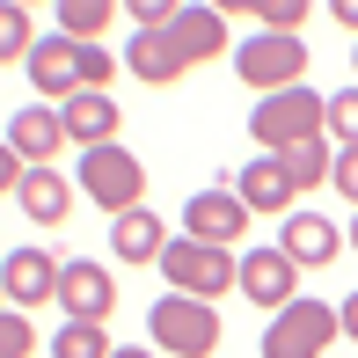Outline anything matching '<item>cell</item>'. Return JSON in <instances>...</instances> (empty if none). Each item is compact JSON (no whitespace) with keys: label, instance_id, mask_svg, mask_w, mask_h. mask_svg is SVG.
Segmentation results:
<instances>
[{"label":"cell","instance_id":"8fae6325","mask_svg":"<svg viewBox=\"0 0 358 358\" xmlns=\"http://www.w3.org/2000/svg\"><path fill=\"white\" fill-rule=\"evenodd\" d=\"M234 285L249 292L256 307H271V315H278V307L300 300V264H292L278 241H271V249H241V278H234Z\"/></svg>","mask_w":358,"mask_h":358},{"label":"cell","instance_id":"4316f807","mask_svg":"<svg viewBox=\"0 0 358 358\" xmlns=\"http://www.w3.org/2000/svg\"><path fill=\"white\" fill-rule=\"evenodd\" d=\"M22 154H15V146H8V132H0V190H22Z\"/></svg>","mask_w":358,"mask_h":358},{"label":"cell","instance_id":"ba28073f","mask_svg":"<svg viewBox=\"0 0 358 358\" xmlns=\"http://www.w3.org/2000/svg\"><path fill=\"white\" fill-rule=\"evenodd\" d=\"M249 205L234 198V183H220V190H190L183 198V234L190 241H213V249H234L241 234H249Z\"/></svg>","mask_w":358,"mask_h":358},{"label":"cell","instance_id":"f546056e","mask_svg":"<svg viewBox=\"0 0 358 358\" xmlns=\"http://www.w3.org/2000/svg\"><path fill=\"white\" fill-rule=\"evenodd\" d=\"M110 358H161V351H146V344H117Z\"/></svg>","mask_w":358,"mask_h":358},{"label":"cell","instance_id":"7c38bea8","mask_svg":"<svg viewBox=\"0 0 358 358\" xmlns=\"http://www.w3.org/2000/svg\"><path fill=\"white\" fill-rule=\"evenodd\" d=\"M8 146L22 154V169H52L59 146H66V124H59V110H52V103H22V110L8 117Z\"/></svg>","mask_w":358,"mask_h":358},{"label":"cell","instance_id":"e0dca14e","mask_svg":"<svg viewBox=\"0 0 358 358\" xmlns=\"http://www.w3.org/2000/svg\"><path fill=\"white\" fill-rule=\"evenodd\" d=\"M15 205H22L37 227H66V220H73V183H66L59 169H29L22 190H15Z\"/></svg>","mask_w":358,"mask_h":358},{"label":"cell","instance_id":"d6a6232c","mask_svg":"<svg viewBox=\"0 0 358 358\" xmlns=\"http://www.w3.org/2000/svg\"><path fill=\"white\" fill-rule=\"evenodd\" d=\"M351 66H358V52H351Z\"/></svg>","mask_w":358,"mask_h":358},{"label":"cell","instance_id":"9a60e30c","mask_svg":"<svg viewBox=\"0 0 358 358\" xmlns=\"http://www.w3.org/2000/svg\"><path fill=\"white\" fill-rule=\"evenodd\" d=\"M278 249H285L300 271H322V264H336V256H344V234H336V220H322V213H285Z\"/></svg>","mask_w":358,"mask_h":358},{"label":"cell","instance_id":"7402d4cb","mask_svg":"<svg viewBox=\"0 0 358 358\" xmlns=\"http://www.w3.org/2000/svg\"><path fill=\"white\" fill-rule=\"evenodd\" d=\"M29 52H37V22H29V8L0 0V66H22Z\"/></svg>","mask_w":358,"mask_h":358},{"label":"cell","instance_id":"8992f818","mask_svg":"<svg viewBox=\"0 0 358 358\" xmlns=\"http://www.w3.org/2000/svg\"><path fill=\"white\" fill-rule=\"evenodd\" d=\"M234 73L249 80L256 95L307 88V37H271V29H256V37L234 44Z\"/></svg>","mask_w":358,"mask_h":358},{"label":"cell","instance_id":"5b68a950","mask_svg":"<svg viewBox=\"0 0 358 358\" xmlns=\"http://www.w3.org/2000/svg\"><path fill=\"white\" fill-rule=\"evenodd\" d=\"M161 278H169V292H190V300H220V292L241 278V256H234V249H213V241L176 234L169 249H161Z\"/></svg>","mask_w":358,"mask_h":358},{"label":"cell","instance_id":"d6986e66","mask_svg":"<svg viewBox=\"0 0 358 358\" xmlns=\"http://www.w3.org/2000/svg\"><path fill=\"white\" fill-rule=\"evenodd\" d=\"M110 249H117V264H161V249H169V227H161V213H124L110 220Z\"/></svg>","mask_w":358,"mask_h":358},{"label":"cell","instance_id":"ffe728a7","mask_svg":"<svg viewBox=\"0 0 358 358\" xmlns=\"http://www.w3.org/2000/svg\"><path fill=\"white\" fill-rule=\"evenodd\" d=\"M110 15H124V8H110V0H59L52 22H59V37H73V44H103Z\"/></svg>","mask_w":358,"mask_h":358},{"label":"cell","instance_id":"2e32d148","mask_svg":"<svg viewBox=\"0 0 358 358\" xmlns=\"http://www.w3.org/2000/svg\"><path fill=\"white\" fill-rule=\"evenodd\" d=\"M234 198L249 205V213H278V220H285L300 190H292V176H285V161H278V154H256L249 169L234 176Z\"/></svg>","mask_w":358,"mask_h":358},{"label":"cell","instance_id":"277c9868","mask_svg":"<svg viewBox=\"0 0 358 358\" xmlns=\"http://www.w3.org/2000/svg\"><path fill=\"white\" fill-rule=\"evenodd\" d=\"M322 117H329V95L285 88V95H256L249 132H256V146H264V154H292L300 139H329V132H322Z\"/></svg>","mask_w":358,"mask_h":358},{"label":"cell","instance_id":"52a82bcc","mask_svg":"<svg viewBox=\"0 0 358 358\" xmlns=\"http://www.w3.org/2000/svg\"><path fill=\"white\" fill-rule=\"evenodd\" d=\"M336 336H344V322L329 300H292L264 322V358H322Z\"/></svg>","mask_w":358,"mask_h":358},{"label":"cell","instance_id":"4fadbf2b","mask_svg":"<svg viewBox=\"0 0 358 358\" xmlns=\"http://www.w3.org/2000/svg\"><path fill=\"white\" fill-rule=\"evenodd\" d=\"M59 124H66V146H117V124H124V110H117V95H95V88H80L73 103H59Z\"/></svg>","mask_w":358,"mask_h":358},{"label":"cell","instance_id":"7a4b0ae2","mask_svg":"<svg viewBox=\"0 0 358 358\" xmlns=\"http://www.w3.org/2000/svg\"><path fill=\"white\" fill-rule=\"evenodd\" d=\"M146 336H154V351H169V358H213L227 329H220V307L213 300L161 292V300L146 307Z\"/></svg>","mask_w":358,"mask_h":358},{"label":"cell","instance_id":"9c48e42d","mask_svg":"<svg viewBox=\"0 0 358 358\" xmlns=\"http://www.w3.org/2000/svg\"><path fill=\"white\" fill-rule=\"evenodd\" d=\"M59 307H66V322H110L117 315V278H110V264L66 256V264H59Z\"/></svg>","mask_w":358,"mask_h":358},{"label":"cell","instance_id":"5bb4252c","mask_svg":"<svg viewBox=\"0 0 358 358\" xmlns=\"http://www.w3.org/2000/svg\"><path fill=\"white\" fill-rule=\"evenodd\" d=\"M169 44H176V59H183V66H205V59L227 52V15L205 8V0H190V8H176Z\"/></svg>","mask_w":358,"mask_h":358},{"label":"cell","instance_id":"cb8c5ba5","mask_svg":"<svg viewBox=\"0 0 358 358\" xmlns=\"http://www.w3.org/2000/svg\"><path fill=\"white\" fill-rule=\"evenodd\" d=\"M322 132L336 146H358V88H336L329 95V117H322Z\"/></svg>","mask_w":358,"mask_h":358},{"label":"cell","instance_id":"4dcf8cb0","mask_svg":"<svg viewBox=\"0 0 358 358\" xmlns=\"http://www.w3.org/2000/svg\"><path fill=\"white\" fill-rule=\"evenodd\" d=\"M344 249H351V256H358V213H351V234H344Z\"/></svg>","mask_w":358,"mask_h":358},{"label":"cell","instance_id":"3957f363","mask_svg":"<svg viewBox=\"0 0 358 358\" xmlns=\"http://www.w3.org/2000/svg\"><path fill=\"white\" fill-rule=\"evenodd\" d=\"M73 190H88V205H103L110 220H124V213L146 205V161L132 146H88L80 169H73Z\"/></svg>","mask_w":358,"mask_h":358},{"label":"cell","instance_id":"484cf974","mask_svg":"<svg viewBox=\"0 0 358 358\" xmlns=\"http://www.w3.org/2000/svg\"><path fill=\"white\" fill-rule=\"evenodd\" d=\"M329 183L344 190V198L358 205V146H336V169H329Z\"/></svg>","mask_w":358,"mask_h":358},{"label":"cell","instance_id":"1f68e13d","mask_svg":"<svg viewBox=\"0 0 358 358\" xmlns=\"http://www.w3.org/2000/svg\"><path fill=\"white\" fill-rule=\"evenodd\" d=\"M0 307H8V292H0Z\"/></svg>","mask_w":358,"mask_h":358},{"label":"cell","instance_id":"f1b7e54d","mask_svg":"<svg viewBox=\"0 0 358 358\" xmlns=\"http://www.w3.org/2000/svg\"><path fill=\"white\" fill-rule=\"evenodd\" d=\"M329 15H336L344 29H351V37H358V0H329Z\"/></svg>","mask_w":358,"mask_h":358},{"label":"cell","instance_id":"83f0119b","mask_svg":"<svg viewBox=\"0 0 358 358\" xmlns=\"http://www.w3.org/2000/svg\"><path fill=\"white\" fill-rule=\"evenodd\" d=\"M336 322H344V336L358 344V292H344V300H336Z\"/></svg>","mask_w":358,"mask_h":358},{"label":"cell","instance_id":"6da1fadb","mask_svg":"<svg viewBox=\"0 0 358 358\" xmlns=\"http://www.w3.org/2000/svg\"><path fill=\"white\" fill-rule=\"evenodd\" d=\"M22 66H29V88H37L44 103L59 110V103H73L80 88L110 95V73H117V59H110L103 44H73V37H59V29H52V37H37V52H29Z\"/></svg>","mask_w":358,"mask_h":358},{"label":"cell","instance_id":"603a6c76","mask_svg":"<svg viewBox=\"0 0 358 358\" xmlns=\"http://www.w3.org/2000/svg\"><path fill=\"white\" fill-rule=\"evenodd\" d=\"M117 344H110L103 322H66V329L52 336V358H110Z\"/></svg>","mask_w":358,"mask_h":358},{"label":"cell","instance_id":"30bf717a","mask_svg":"<svg viewBox=\"0 0 358 358\" xmlns=\"http://www.w3.org/2000/svg\"><path fill=\"white\" fill-rule=\"evenodd\" d=\"M0 292H8L15 315H22V307H59V264H52V249H8V256H0Z\"/></svg>","mask_w":358,"mask_h":358},{"label":"cell","instance_id":"ac0fdd59","mask_svg":"<svg viewBox=\"0 0 358 358\" xmlns=\"http://www.w3.org/2000/svg\"><path fill=\"white\" fill-rule=\"evenodd\" d=\"M124 66H132L146 88H169V80H183V73H190L183 59H176L169 29H132V44H124Z\"/></svg>","mask_w":358,"mask_h":358},{"label":"cell","instance_id":"44dd1931","mask_svg":"<svg viewBox=\"0 0 358 358\" xmlns=\"http://www.w3.org/2000/svg\"><path fill=\"white\" fill-rule=\"evenodd\" d=\"M278 161H285L292 190H322V183H329V169H336V146H329V139H300V146L278 154Z\"/></svg>","mask_w":358,"mask_h":358},{"label":"cell","instance_id":"d4e9b609","mask_svg":"<svg viewBox=\"0 0 358 358\" xmlns=\"http://www.w3.org/2000/svg\"><path fill=\"white\" fill-rule=\"evenodd\" d=\"M124 15H132L139 29H169L176 22V0H124Z\"/></svg>","mask_w":358,"mask_h":358}]
</instances>
